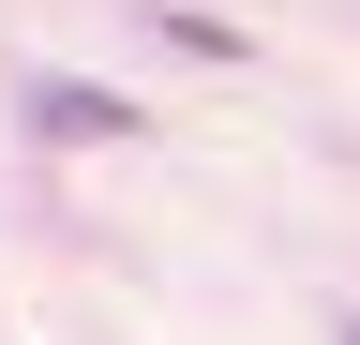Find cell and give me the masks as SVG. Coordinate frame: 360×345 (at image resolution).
<instances>
[{
	"instance_id": "cell-1",
	"label": "cell",
	"mask_w": 360,
	"mask_h": 345,
	"mask_svg": "<svg viewBox=\"0 0 360 345\" xmlns=\"http://www.w3.org/2000/svg\"><path fill=\"white\" fill-rule=\"evenodd\" d=\"M30 120H45V136H135V105L90 91V75H30Z\"/></svg>"
},
{
	"instance_id": "cell-2",
	"label": "cell",
	"mask_w": 360,
	"mask_h": 345,
	"mask_svg": "<svg viewBox=\"0 0 360 345\" xmlns=\"http://www.w3.org/2000/svg\"><path fill=\"white\" fill-rule=\"evenodd\" d=\"M345 345H360V330H345Z\"/></svg>"
}]
</instances>
